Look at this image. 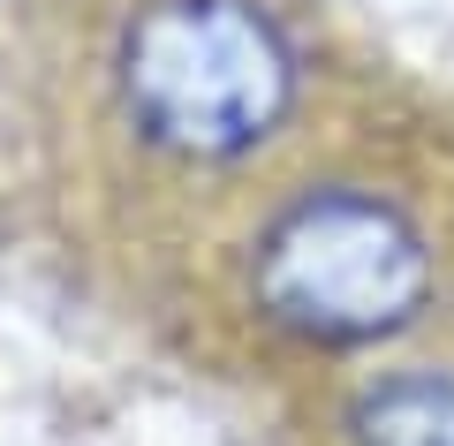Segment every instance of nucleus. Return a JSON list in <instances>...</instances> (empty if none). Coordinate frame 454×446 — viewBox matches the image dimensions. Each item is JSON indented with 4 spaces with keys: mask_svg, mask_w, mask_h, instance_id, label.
<instances>
[{
    "mask_svg": "<svg viewBox=\"0 0 454 446\" xmlns=\"http://www.w3.org/2000/svg\"><path fill=\"white\" fill-rule=\"evenodd\" d=\"M250 295L295 340L364 348L402 333L432 295V242L372 190H310L250 250Z\"/></svg>",
    "mask_w": 454,
    "mask_h": 446,
    "instance_id": "obj_2",
    "label": "nucleus"
},
{
    "mask_svg": "<svg viewBox=\"0 0 454 446\" xmlns=\"http://www.w3.org/2000/svg\"><path fill=\"white\" fill-rule=\"evenodd\" d=\"M348 446H454V379L447 371H402L356 394Z\"/></svg>",
    "mask_w": 454,
    "mask_h": 446,
    "instance_id": "obj_3",
    "label": "nucleus"
},
{
    "mask_svg": "<svg viewBox=\"0 0 454 446\" xmlns=\"http://www.w3.org/2000/svg\"><path fill=\"white\" fill-rule=\"evenodd\" d=\"M137 137L175 160H243L295 106V46L258 0H152L114 46Z\"/></svg>",
    "mask_w": 454,
    "mask_h": 446,
    "instance_id": "obj_1",
    "label": "nucleus"
}]
</instances>
